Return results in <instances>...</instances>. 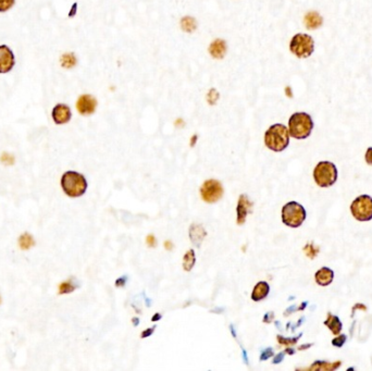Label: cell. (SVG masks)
Segmentation results:
<instances>
[{"label": "cell", "instance_id": "cell-18", "mask_svg": "<svg viewBox=\"0 0 372 371\" xmlns=\"http://www.w3.org/2000/svg\"><path fill=\"white\" fill-rule=\"evenodd\" d=\"M324 324L331 330V332L333 333L334 335L340 334L341 331H342V328H343V324H342L341 320L338 316H333L331 314L328 315V319H326L324 321Z\"/></svg>", "mask_w": 372, "mask_h": 371}, {"label": "cell", "instance_id": "cell-5", "mask_svg": "<svg viewBox=\"0 0 372 371\" xmlns=\"http://www.w3.org/2000/svg\"><path fill=\"white\" fill-rule=\"evenodd\" d=\"M306 210L300 204L290 202L282 208V221L290 228H298L306 220Z\"/></svg>", "mask_w": 372, "mask_h": 371}, {"label": "cell", "instance_id": "cell-28", "mask_svg": "<svg viewBox=\"0 0 372 371\" xmlns=\"http://www.w3.org/2000/svg\"><path fill=\"white\" fill-rule=\"evenodd\" d=\"M273 348H271V347H268V348H266L265 350H263V352H261V354H260V360H261V362H264V360H267V359H269L270 357H272V356H273Z\"/></svg>", "mask_w": 372, "mask_h": 371}, {"label": "cell", "instance_id": "cell-30", "mask_svg": "<svg viewBox=\"0 0 372 371\" xmlns=\"http://www.w3.org/2000/svg\"><path fill=\"white\" fill-rule=\"evenodd\" d=\"M273 318H274V314L272 312L267 313V314L265 315V317H264V322H266V323L272 322V319Z\"/></svg>", "mask_w": 372, "mask_h": 371}, {"label": "cell", "instance_id": "cell-29", "mask_svg": "<svg viewBox=\"0 0 372 371\" xmlns=\"http://www.w3.org/2000/svg\"><path fill=\"white\" fill-rule=\"evenodd\" d=\"M365 160L369 165H372V147H369L368 149H367L366 155H365Z\"/></svg>", "mask_w": 372, "mask_h": 371}, {"label": "cell", "instance_id": "cell-35", "mask_svg": "<svg viewBox=\"0 0 372 371\" xmlns=\"http://www.w3.org/2000/svg\"><path fill=\"white\" fill-rule=\"evenodd\" d=\"M160 318H161V316H160V314H156L152 320H153V321H157V320H159Z\"/></svg>", "mask_w": 372, "mask_h": 371}, {"label": "cell", "instance_id": "cell-25", "mask_svg": "<svg viewBox=\"0 0 372 371\" xmlns=\"http://www.w3.org/2000/svg\"><path fill=\"white\" fill-rule=\"evenodd\" d=\"M300 337H301V334H299L298 337L293 338V339H286L282 337V335H278V342L280 344L285 345V346H293V345L297 343V341L300 339Z\"/></svg>", "mask_w": 372, "mask_h": 371}, {"label": "cell", "instance_id": "cell-7", "mask_svg": "<svg viewBox=\"0 0 372 371\" xmlns=\"http://www.w3.org/2000/svg\"><path fill=\"white\" fill-rule=\"evenodd\" d=\"M350 212L358 221H370L372 219V197L369 195H360L356 197L350 205Z\"/></svg>", "mask_w": 372, "mask_h": 371}, {"label": "cell", "instance_id": "cell-3", "mask_svg": "<svg viewBox=\"0 0 372 371\" xmlns=\"http://www.w3.org/2000/svg\"><path fill=\"white\" fill-rule=\"evenodd\" d=\"M61 187L69 197H81L87 189V181L81 173L68 171L61 178Z\"/></svg>", "mask_w": 372, "mask_h": 371}, {"label": "cell", "instance_id": "cell-9", "mask_svg": "<svg viewBox=\"0 0 372 371\" xmlns=\"http://www.w3.org/2000/svg\"><path fill=\"white\" fill-rule=\"evenodd\" d=\"M14 54L6 45L0 46V73H8L14 67Z\"/></svg>", "mask_w": 372, "mask_h": 371}, {"label": "cell", "instance_id": "cell-32", "mask_svg": "<svg viewBox=\"0 0 372 371\" xmlns=\"http://www.w3.org/2000/svg\"><path fill=\"white\" fill-rule=\"evenodd\" d=\"M284 356H285V352H282V353H280V354L276 355L275 357L273 358V364L276 365V364L282 363V360L284 359Z\"/></svg>", "mask_w": 372, "mask_h": 371}, {"label": "cell", "instance_id": "cell-19", "mask_svg": "<svg viewBox=\"0 0 372 371\" xmlns=\"http://www.w3.org/2000/svg\"><path fill=\"white\" fill-rule=\"evenodd\" d=\"M196 263V256L194 249H189L183 257V269L185 271H190Z\"/></svg>", "mask_w": 372, "mask_h": 371}, {"label": "cell", "instance_id": "cell-15", "mask_svg": "<svg viewBox=\"0 0 372 371\" xmlns=\"http://www.w3.org/2000/svg\"><path fill=\"white\" fill-rule=\"evenodd\" d=\"M269 292H270L269 284L267 282H265V281H260V282L256 284V287L253 290V293H251V299H253L254 302H260V300H263L268 296Z\"/></svg>", "mask_w": 372, "mask_h": 371}, {"label": "cell", "instance_id": "cell-22", "mask_svg": "<svg viewBox=\"0 0 372 371\" xmlns=\"http://www.w3.org/2000/svg\"><path fill=\"white\" fill-rule=\"evenodd\" d=\"M181 26L185 32H193L194 29H196V21L193 18L185 17L181 21Z\"/></svg>", "mask_w": 372, "mask_h": 371}, {"label": "cell", "instance_id": "cell-40", "mask_svg": "<svg viewBox=\"0 0 372 371\" xmlns=\"http://www.w3.org/2000/svg\"><path fill=\"white\" fill-rule=\"evenodd\" d=\"M138 323H139L138 318H134V319H133V324H134V325H138Z\"/></svg>", "mask_w": 372, "mask_h": 371}, {"label": "cell", "instance_id": "cell-2", "mask_svg": "<svg viewBox=\"0 0 372 371\" xmlns=\"http://www.w3.org/2000/svg\"><path fill=\"white\" fill-rule=\"evenodd\" d=\"M313 119L306 112H295L289 120L290 136L296 139L307 138L313 132Z\"/></svg>", "mask_w": 372, "mask_h": 371}, {"label": "cell", "instance_id": "cell-10", "mask_svg": "<svg viewBox=\"0 0 372 371\" xmlns=\"http://www.w3.org/2000/svg\"><path fill=\"white\" fill-rule=\"evenodd\" d=\"M97 107V102L92 95H82L77 103L78 111L83 116H88L95 112Z\"/></svg>", "mask_w": 372, "mask_h": 371}, {"label": "cell", "instance_id": "cell-6", "mask_svg": "<svg viewBox=\"0 0 372 371\" xmlns=\"http://www.w3.org/2000/svg\"><path fill=\"white\" fill-rule=\"evenodd\" d=\"M290 50L298 58H308L314 53L315 42L308 34H296L290 43Z\"/></svg>", "mask_w": 372, "mask_h": 371}, {"label": "cell", "instance_id": "cell-26", "mask_svg": "<svg viewBox=\"0 0 372 371\" xmlns=\"http://www.w3.org/2000/svg\"><path fill=\"white\" fill-rule=\"evenodd\" d=\"M347 337L345 334H338V337L332 340V345L335 347H342L345 344Z\"/></svg>", "mask_w": 372, "mask_h": 371}, {"label": "cell", "instance_id": "cell-24", "mask_svg": "<svg viewBox=\"0 0 372 371\" xmlns=\"http://www.w3.org/2000/svg\"><path fill=\"white\" fill-rule=\"evenodd\" d=\"M75 63H77V59H75L73 53H65V54H63L62 58H61L62 67L67 68V69H70V68L74 67Z\"/></svg>", "mask_w": 372, "mask_h": 371}, {"label": "cell", "instance_id": "cell-41", "mask_svg": "<svg viewBox=\"0 0 372 371\" xmlns=\"http://www.w3.org/2000/svg\"><path fill=\"white\" fill-rule=\"evenodd\" d=\"M243 356H244V360H245V362H246V363H248V358L246 357V352H245V350H243Z\"/></svg>", "mask_w": 372, "mask_h": 371}, {"label": "cell", "instance_id": "cell-23", "mask_svg": "<svg viewBox=\"0 0 372 371\" xmlns=\"http://www.w3.org/2000/svg\"><path fill=\"white\" fill-rule=\"evenodd\" d=\"M75 289H77V285L72 282V280L65 281V282H62L61 284H60L59 294H69L73 292Z\"/></svg>", "mask_w": 372, "mask_h": 371}, {"label": "cell", "instance_id": "cell-39", "mask_svg": "<svg viewBox=\"0 0 372 371\" xmlns=\"http://www.w3.org/2000/svg\"><path fill=\"white\" fill-rule=\"evenodd\" d=\"M230 330H231V332H232L233 337L236 338V333H235V330H234V327H233V325H231V327H230Z\"/></svg>", "mask_w": 372, "mask_h": 371}, {"label": "cell", "instance_id": "cell-43", "mask_svg": "<svg viewBox=\"0 0 372 371\" xmlns=\"http://www.w3.org/2000/svg\"><path fill=\"white\" fill-rule=\"evenodd\" d=\"M0 303H1V297H0Z\"/></svg>", "mask_w": 372, "mask_h": 371}, {"label": "cell", "instance_id": "cell-38", "mask_svg": "<svg viewBox=\"0 0 372 371\" xmlns=\"http://www.w3.org/2000/svg\"><path fill=\"white\" fill-rule=\"evenodd\" d=\"M311 345H313V344H306V345H305V346H300L298 349H299V350H301V349H306V348H309V347L311 346Z\"/></svg>", "mask_w": 372, "mask_h": 371}, {"label": "cell", "instance_id": "cell-14", "mask_svg": "<svg viewBox=\"0 0 372 371\" xmlns=\"http://www.w3.org/2000/svg\"><path fill=\"white\" fill-rule=\"evenodd\" d=\"M207 237V232L204 229L203 225L200 224H192L189 228V238L192 243L195 245V246L199 247L200 244L203 243L204 238Z\"/></svg>", "mask_w": 372, "mask_h": 371}, {"label": "cell", "instance_id": "cell-12", "mask_svg": "<svg viewBox=\"0 0 372 371\" xmlns=\"http://www.w3.org/2000/svg\"><path fill=\"white\" fill-rule=\"evenodd\" d=\"M52 117L56 124H65L71 120L72 113L67 105L59 104L53 107Z\"/></svg>", "mask_w": 372, "mask_h": 371}, {"label": "cell", "instance_id": "cell-37", "mask_svg": "<svg viewBox=\"0 0 372 371\" xmlns=\"http://www.w3.org/2000/svg\"><path fill=\"white\" fill-rule=\"evenodd\" d=\"M164 246H165V248H167V249H171V248H172V244H171V242H168V240H167V242L164 243Z\"/></svg>", "mask_w": 372, "mask_h": 371}, {"label": "cell", "instance_id": "cell-13", "mask_svg": "<svg viewBox=\"0 0 372 371\" xmlns=\"http://www.w3.org/2000/svg\"><path fill=\"white\" fill-rule=\"evenodd\" d=\"M333 279H334L333 270L328 267L321 268L315 274V280L317 284L321 285V287H328V285H330L332 282H333Z\"/></svg>", "mask_w": 372, "mask_h": 371}, {"label": "cell", "instance_id": "cell-8", "mask_svg": "<svg viewBox=\"0 0 372 371\" xmlns=\"http://www.w3.org/2000/svg\"><path fill=\"white\" fill-rule=\"evenodd\" d=\"M200 195L206 203H217L223 196L222 184L217 180H207L200 187Z\"/></svg>", "mask_w": 372, "mask_h": 371}, {"label": "cell", "instance_id": "cell-27", "mask_svg": "<svg viewBox=\"0 0 372 371\" xmlns=\"http://www.w3.org/2000/svg\"><path fill=\"white\" fill-rule=\"evenodd\" d=\"M14 4V0H0V12H6L11 9Z\"/></svg>", "mask_w": 372, "mask_h": 371}, {"label": "cell", "instance_id": "cell-17", "mask_svg": "<svg viewBox=\"0 0 372 371\" xmlns=\"http://www.w3.org/2000/svg\"><path fill=\"white\" fill-rule=\"evenodd\" d=\"M209 52L213 58L222 59L225 56V53H227V45L221 39H217L210 45Z\"/></svg>", "mask_w": 372, "mask_h": 371}, {"label": "cell", "instance_id": "cell-33", "mask_svg": "<svg viewBox=\"0 0 372 371\" xmlns=\"http://www.w3.org/2000/svg\"><path fill=\"white\" fill-rule=\"evenodd\" d=\"M155 328H156V327H153V328H150V329L145 330V331H144V332L142 333V338H147V337H150V335H152V334L154 333Z\"/></svg>", "mask_w": 372, "mask_h": 371}, {"label": "cell", "instance_id": "cell-36", "mask_svg": "<svg viewBox=\"0 0 372 371\" xmlns=\"http://www.w3.org/2000/svg\"><path fill=\"white\" fill-rule=\"evenodd\" d=\"M284 352H285V353H289V355H293V354L295 353V350H294L293 348H286V349L284 350Z\"/></svg>", "mask_w": 372, "mask_h": 371}, {"label": "cell", "instance_id": "cell-42", "mask_svg": "<svg viewBox=\"0 0 372 371\" xmlns=\"http://www.w3.org/2000/svg\"><path fill=\"white\" fill-rule=\"evenodd\" d=\"M290 87H286V93H288V95H289V96L290 97H292V93H291V91H290Z\"/></svg>", "mask_w": 372, "mask_h": 371}, {"label": "cell", "instance_id": "cell-1", "mask_svg": "<svg viewBox=\"0 0 372 371\" xmlns=\"http://www.w3.org/2000/svg\"><path fill=\"white\" fill-rule=\"evenodd\" d=\"M265 144L273 152H283L290 144L289 129L283 124H273L265 134Z\"/></svg>", "mask_w": 372, "mask_h": 371}, {"label": "cell", "instance_id": "cell-4", "mask_svg": "<svg viewBox=\"0 0 372 371\" xmlns=\"http://www.w3.org/2000/svg\"><path fill=\"white\" fill-rule=\"evenodd\" d=\"M314 179L320 187H330L338 180V169L330 161H321L314 169Z\"/></svg>", "mask_w": 372, "mask_h": 371}, {"label": "cell", "instance_id": "cell-31", "mask_svg": "<svg viewBox=\"0 0 372 371\" xmlns=\"http://www.w3.org/2000/svg\"><path fill=\"white\" fill-rule=\"evenodd\" d=\"M147 244L149 247H156V245H157V242H156V238L154 235H148L147 237Z\"/></svg>", "mask_w": 372, "mask_h": 371}, {"label": "cell", "instance_id": "cell-11", "mask_svg": "<svg viewBox=\"0 0 372 371\" xmlns=\"http://www.w3.org/2000/svg\"><path fill=\"white\" fill-rule=\"evenodd\" d=\"M251 208H253V203L250 202L247 195L242 194L239 198V203H238V208H236V212H238V224L242 225L245 223V220L247 218L248 213L251 212Z\"/></svg>", "mask_w": 372, "mask_h": 371}, {"label": "cell", "instance_id": "cell-16", "mask_svg": "<svg viewBox=\"0 0 372 371\" xmlns=\"http://www.w3.org/2000/svg\"><path fill=\"white\" fill-rule=\"evenodd\" d=\"M323 23L322 17L318 12L311 11L306 14L305 17V25L308 29H317L320 27Z\"/></svg>", "mask_w": 372, "mask_h": 371}, {"label": "cell", "instance_id": "cell-21", "mask_svg": "<svg viewBox=\"0 0 372 371\" xmlns=\"http://www.w3.org/2000/svg\"><path fill=\"white\" fill-rule=\"evenodd\" d=\"M19 245L22 249H28L34 245V238L31 237V234L24 233L19 238Z\"/></svg>", "mask_w": 372, "mask_h": 371}, {"label": "cell", "instance_id": "cell-34", "mask_svg": "<svg viewBox=\"0 0 372 371\" xmlns=\"http://www.w3.org/2000/svg\"><path fill=\"white\" fill-rule=\"evenodd\" d=\"M125 283H127V278H125V277H122V278H120V279H118L117 281H115V285H117V287H124V285H125Z\"/></svg>", "mask_w": 372, "mask_h": 371}, {"label": "cell", "instance_id": "cell-20", "mask_svg": "<svg viewBox=\"0 0 372 371\" xmlns=\"http://www.w3.org/2000/svg\"><path fill=\"white\" fill-rule=\"evenodd\" d=\"M341 362H336L334 364H330L326 362H315L314 365H311L310 369L313 370H335L341 366Z\"/></svg>", "mask_w": 372, "mask_h": 371}]
</instances>
